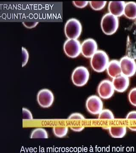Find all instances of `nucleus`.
<instances>
[{
	"instance_id": "nucleus-17",
	"label": "nucleus",
	"mask_w": 136,
	"mask_h": 153,
	"mask_svg": "<svg viewBox=\"0 0 136 153\" xmlns=\"http://www.w3.org/2000/svg\"><path fill=\"white\" fill-rule=\"evenodd\" d=\"M30 138H48V133L45 129L41 128H36L31 133Z\"/></svg>"
},
{
	"instance_id": "nucleus-3",
	"label": "nucleus",
	"mask_w": 136,
	"mask_h": 153,
	"mask_svg": "<svg viewBox=\"0 0 136 153\" xmlns=\"http://www.w3.org/2000/svg\"><path fill=\"white\" fill-rule=\"evenodd\" d=\"M102 30L106 35L111 36L116 32L119 27L117 17L108 13L103 17L101 22Z\"/></svg>"
},
{
	"instance_id": "nucleus-24",
	"label": "nucleus",
	"mask_w": 136,
	"mask_h": 153,
	"mask_svg": "<svg viewBox=\"0 0 136 153\" xmlns=\"http://www.w3.org/2000/svg\"><path fill=\"white\" fill-rule=\"evenodd\" d=\"M68 119L84 120L85 117L82 114L79 113H74L71 114L68 117Z\"/></svg>"
},
{
	"instance_id": "nucleus-13",
	"label": "nucleus",
	"mask_w": 136,
	"mask_h": 153,
	"mask_svg": "<svg viewBox=\"0 0 136 153\" xmlns=\"http://www.w3.org/2000/svg\"><path fill=\"white\" fill-rule=\"evenodd\" d=\"M126 3L124 1H110L108 9L110 13L117 17L124 15Z\"/></svg>"
},
{
	"instance_id": "nucleus-10",
	"label": "nucleus",
	"mask_w": 136,
	"mask_h": 153,
	"mask_svg": "<svg viewBox=\"0 0 136 153\" xmlns=\"http://www.w3.org/2000/svg\"><path fill=\"white\" fill-rule=\"evenodd\" d=\"M114 91L112 82L108 79L102 80L97 88V92L100 97L103 99L110 98L113 95Z\"/></svg>"
},
{
	"instance_id": "nucleus-5",
	"label": "nucleus",
	"mask_w": 136,
	"mask_h": 153,
	"mask_svg": "<svg viewBox=\"0 0 136 153\" xmlns=\"http://www.w3.org/2000/svg\"><path fill=\"white\" fill-rule=\"evenodd\" d=\"M88 69L83 66H78L74 70L71 74V80L74 85L82 87L88 82L89 78Z\"/></svg>"
},
{
	"instance_id": "nucleus-26",
	"label": "nucleus",
	"mask_w": 136,
	"mask_h": 153,
	"mask_svg": "<svg viewBox=\"0 0 136 153\" xmlns=\"http://www.w3.org/2000/svg\"><path fill=\"white\" fill-rule=\"evenodd\" d=\"M22 24L25 27L29 29H31L35 27L37 25H38V22H23Z\"/></svg>"
},
{
	"instance_id": "nucleus-20",
	"label": "nucleus",
	"mask_w": 136,
	"mask_h": 153,
	"mask_svg": "<svg viewBox=\"0 0 136 153\" xmlns=\"http://www.w3.org/2000/svg\"><path fill=\"white\" fill-rule=\"evenodd\" d=\"M89 4L93 10H102L105 7L107 2L105 1H89Z\"/></svg>"
},
{
	"instance_id": "nucleus-25",
	"label": "nucleus",
	"mask_w": 136,
	"mask_h": 153,
	"mask_svg": "<svg viewBox=\"0 0 136 153\" xmlns=\"http://www.w3.org/2000/svg\"><path fill=\"white\" fill-rule=\"evenodd\" d=\"M89 2L87 1H73V3L74 5L77 7L82 8L87 5Z\"/></svg>"
},
{
	"instance_id": "nucleus-14",
	"label": "nucleus",
	"mask_w": 136,
	"mask_h": 153,
	"mask_svg": "<svg viewBox=\"0 0 136 153\" xmlns=\"http://www.w3.org/2000/svg\"><path fill=\"white\" fill-rule=\"evenodd\" d=\"M106 70L109 76L113 79L122 74L120 62L117 60H113L110 61Z\"/></svg>"
},
{
	"instance_id": "nucleus-8",
	"label": "nucleus",
	"mask_w": 136,
	"mask_h": 153,
	"mask_svg": "<svg viewBox=\"0 0 136 153\" xmlns=\"http://www.w3.org/2000/svg\"><path fill=\"white\" fill-rule=\"evenodd\" d=\"M85 106L88 112L91 114H99L103 109V102L97 96L91 95L86 100Z\"/></svg>"
},
{
	"instance_id": "nucleus-16",
	"label": "nucleus",
	"mask_w": 136,
	"mask_h": 153,
	"mask_svg": "<svg viewBox=\"0 0 136 153\" xmlns=\"http://www.w3.org/2000/svg\"><path fill=\"white\" fill-rule=\"evenodd\" d=\"M110 134L114 138H122L126 135L127 128L126 126L110 127Z\"/></svg>"
},
{
	"instance_id": "nucleus-29",
	"label": "nucleus",
	"mask_w": 136,
	"mask_h": 153,
	"mask_svg": "<svg viewBox=\"0 0 136 153\" xmlns=\"http://www.w3.org/2000/svg\"><path fill=\"white\" fill-rule=\"evenodd\" d=\"M129 128L133 131H136V126H130Z\"/></svg>"
},
{
	"instance_id": "nucleus-27",
	"label": "nucleus",
	"mask_w": 136,
	"mask_h": 153,
	"mask_svg": "<svg viewBox=\"0 0 136 153\" xmlns=\"http://www.w3.org/2000/svg\"><path fill=\"white\" fill-rule=\"evenodd\" d=\"M127 119L136 120V111H130L129 112L126 117Z\"/></svg>"
},
{
	"instance_id": "nucleus-2",
	"label": "nucleus",
	"mask_w": 136,
	"mask_h": 153,
	"mask_svg": "<svg viewBox=\"0 0 136 153\" xmlns=\"http://www.w3.org/2000/svg\"><path fill=\"white\" fill-rule=\"evenodd\" d=\"M126 55L128 57L136 59V21L127 29Z\"/></svg>"
},
{
	"instance_id": "nucleus-12",
	"label": "nucleus",
	"mask_w": 136,
	"mask_h": 153,
	"mask_svg": "<svg viewBox=\"0 0 136 153\" xmlns=\"http://www.w3.org/2000/svg\"><path fill=\"white\" fill-rule=\"evenodd\" d=\"M112 82L114 90L122 93L125 91L129 87V79L127 76L121 74L113 78Z\"/></svg>"
},
{
	"instance_id": "nucleus-19",
	"label": "nucleus",
	"mask_w": 136,
	"mask_h": 153,
	"mask_svg": "<svg viewBox=\"0 0 136 153\" xmlns=\"http://www.w3.org/2000/svg\"><path fill=\"white\" fill-rule=\"evenodd\" d=\"M98 119H99L113 120L114 119V116L113 113L110 110L103 109L98 114Z\"/></svg>"
},
{
	"instance_id": "nucleus-11",
	"label": "nucleus",
	"mask_w": 136,
	"mask_h": 153,
	"mask_svg": "<svg viewBox=\"0 0 136 153\" xmlns=\"http://www.w3.org/2000/svg\"><path fill=\"white\" fill-rule=\"evenodd\" d=\"M97 51V43L92 38L86 39L81 44V54L86 58H91Z\"/></svg>"
},
{
	"instance_id": "nucleus-15",
	"label": "nucleus",
	"mask_w": 136,
	"mask_h": 153,
	"mask_svg": "<svg viewBox=\"0 0 136 153\" xmlns=\"http://www.w3.org/2000/svg\"><path fill=\"white\" fill-rule=\"evenodd\" d=\"M124 15L131 20L136 19V3L131 1L126 3Z\"/></svg>"
},
{
	"instance_id": "nucleus-1",
	"label": "nucleus",
	"mask_w": 136,
	"mask_h": 153,
	"mask_svg": "<svg viewBox=\"0 0 136 153\" xmlns=\"http://www.w3.org/2000/svg\"><path fill=\"white\" fill-rule=\"evenodd\" d=\"M108 55L103 50H97L91 59V66L96 72H103L106 69L109 63Z\"/></svg>"
},
{
	"instance_id": "nucleus-21",
	"label": "nucleus",
	"mask_w": 136,
	"mask_h": 153,
	"mask_svg": "<svg viewBox=\"0 0 136 153\" xmlns=\"http://www.w3.org/2000/svg\"><path fill=\"white\" fill-rule=\"evenodd\" d=\"M128 97L131 104L136 107V87L132 88L130 91Z\"/></svg>"
},
{
	"instance_id": "nucleus-4",
	"label": "nucleus",
	"mask_w": 136,
	"mask_h": 153,
	"mask_svg": "<svg viewBox=\"0 0 136 153\" xmlns=\"http://www.w3.org/2000/svg\"><path fill=\"white\" fill-rule=\"evenodd\" d=\"M82 31V26L77 19H71L65 23L64 32L68 39H77L81 35Z\"/></svg>"
},
{
	"instance_id": "nucleus-9",
	"label": "nucleus",
	"mask_w": 136,
	"mask_h": 153,
	"mask_svg": "<svg viewBox=\"0 0 136 153\" xmlns=\"http://www.w3.org/2000/svg\"><path fill=\"white\" fill-rule=\"evenodd\" d=\"M38 104L44 108H48L52 106L54 101V96L51 90L46 88L41 89L38 91L37 97Z\"/></svg>"
},
{
	"instance_id": "nucleus-28",
	"label": "nucleus",
	"mask_w": 136,
	"mask_h": 153,
	"mask_svg": "<svg viewBox=\"0 0 136 153\" xmlns=\"http://www.w3.org/2000/svg\"><path fill=\"white\" fill-rule=\"evenodd\" d=\"M84 128V127L83 126L74 127H71V130L73 131L79 132L82 131Z\"/></svg>"
},
{
	"instance_id": "nucleus-23",
	"label": "nucleus",
	"mask_w": 136,
	"mask_h": 153,
	"mask_svg": "<svg viewBox=\"0 0 136 153\" xmlns=\"http://www.w3.org/2000/svg\"><path fill=\"white\" fill-rule=\"evenodd\" d=\"M23 111V120H33V116L32 113L29 109L23 108L22 109Z\"/></svg>"
},
{
	"instance_id": "nucleus-6",
	"label": "nucleus",
	"mask_w": 136,
	"mask_h": 153,
	"mask_svg": "<svg viewBox=\"0 0 136 153\" xmlns=\"http://www.w3.org/2000/svg\"><path fill=\"white\" fill-rule=\"evenodd\" d=\"M81 46L77 39H68L64 43L63 50L68 57L76 58L81 53Z\"/></svg>"
},
{
	"instance_id": "nucleus-7",
	"label": "nucleus",
	"mask_w": 136,
	"mask_h": 153,
	"mask_svg": "<svg viewBox=\"0 0 136 153\" xmlns=\"http://www.w3.org/2000/svg\"><path fill=\"white\" fill-rule=\"evenodd\" d=\"M122 74L128 77L133 76L136 72V63L135 60L126 56L119 61Z\"/></svg>"
},
{
	"instance_id": "nucleus-18",
	"label": "nucleus",
	"mask_w": 136,
	"mask_h": 153,
	"mask_svg": "<svg viewBox=\"0 0 136 153\" xmlns=\"http://www.w3.org/2000/svg\"><path fill=\"white\" fill-rule=\"evenodd\" d=\"M68 128L67 127H54L53 131L54 135L59 138L65 136L68 133Z\"/></svg>"
},
{
	"instance_id": "nucleus-22",
	"label": "nucleus",
	"mask_w": 136,
	"mask_h": 153,
	"mask_svg": "<svg viewBox=\"0 0 136 153\" xmlns=\"http://www.w3.org/2000/svg\"><path fill=\"white\" fill-rule=\"evenodd\" d=\"M22 66L24 67L27 65L29 60V55L27 49L22 47Z\"/></svg>"
}]
</instances>
